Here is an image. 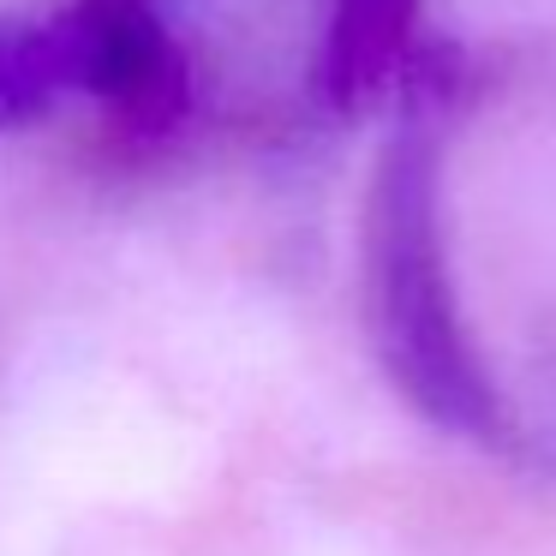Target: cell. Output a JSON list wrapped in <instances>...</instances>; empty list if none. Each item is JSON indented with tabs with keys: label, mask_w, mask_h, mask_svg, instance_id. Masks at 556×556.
<instances>
[{
	"label": "cell",
	"mask_w": 556,
	"mask_h": 556,
	"mask_svg": "<svg viewBox=\"0 0 556 556\" xmlns=\"http://www.w3.org/2000/svg\"><path fill=\"white\" fill-rule=\"evenodd\" d=\"M365 324L389 383L419 419L467 443H503L508 413L484 371L443 240V174L419 121L395 126L365 192Z\"/></svg>",
	"instance_id": "obj_1"
},
{
	"label": "cell",
	"mask_w": 556,
	"mask_h": 556,
	"mask_svg": "<svg viewBox=\"0 0 556 556\" xmlns=\"http://www.w3.org/2000/svg\"><path fill=\"white\" fill-rule=\"evenodd\" d=\"M73 37L78 97L97 102L126 138H162L186 121L192 73L150 0H73L61 7Z\"/></svg>",
	"instance_id": "obj_2"
},
{
	"label": "cell",
	"mask_w": 556,
	"mask_h": 556,
	"mask_svg": "<svg viewBox=\"0 0 556 556\" xmlns=\"http://www.w3.org/2000/svg\"><path fill=\"white\" fill-rule=\"evenodd\" d=\"M419 7L425 0H329L324 90L336 109H353L389 85V73L407 61Z\"/></svg>",
	"instance_id": "obj_3"
},
{
	"label": "cell",
	"mask_w": 556,
	"mask_h": 556,
	"mask_svg": "<svg viewBox=\"0 0 556 556\" xmlns=\"http://www.w3.org/2000/svg\"><path fill=\"white\" fill-rule=\"evenodd\" d=\"M66 97H78V66L61 13H0V132H25V126L49 121Z\"/></svg>",
	"instance_id": "obj_4"
}]
</instances>
